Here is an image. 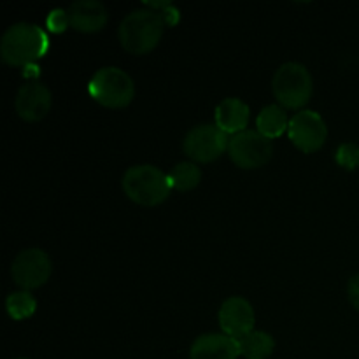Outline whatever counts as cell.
I'll return each mask as SVG.
<instances>
[{
    "label": "cell",
    "mask_w": 359,
    "mask_h": 359,
    "mask_svg": "<svg viewBox=\"0 0 359 359\" xmlns=\"http://www.w3.org/2000/svg\"><path fill=\"white\" fill-rule=\"evenodd\" d=\"M165 21L158 11L142 7L123 18L118 37L123 49L130 55L142 56L153 51L163 37Z\"/></svg>",
    "instance_id": "obj_1"
},
{
    "label": "cell",
    "mask_w": 359,
    "mask_h": 359,
    "mask_svg": "<svg viewBox=\"0 0 359 359\" xmlns=\"http://www.w3.org/2000/svg\"><path fill=\"white\" fill-rule=\"evenodd\" d=\"M49 39L39 25L16 23L7 28L0 41V56L11 67H27L48 53Z\"/></svg>",
    "instance_id": "obj_2"
},
{
    "label": "cell",
    "mask_w": 359,
    "mask_h": 359,
    "mask_svg": "<svg viewBox=\"0 0 359 359\" xmlns=\"http://www.w3.org/2000/svg\"><path fill=\"white\" fill-rule=\"evenodd\" d=\"M123 191L132 202L144 207H154L163 203L170 195L168 174L154 165H135L123 175Z\"/></svg>",
    "instance_id": "obj_3"
},
{
    "label": "cell",
    "mask_w": 359,
    "mask_h": 359,
    "mask_svg": "<svg viewBox=\"0 0 359 359\" xmlns=\"http://www.w3.org/2000/svg\"><path fill=\"white\" fill-rule=\"evenodd\" d=\"M88 91L104 107L123 109L135 97V84L119 67H102L90 79Z\"/></svg>",
    "instance_id": "obj_4"
},
{
    "label": "cell",
    "mask_w": 359,
    "mask_h": 359,
    "mask_svg": "<svg viewBox=\"0 0 359 359\" xmlns=\"http://www.w3.org/2000/svg\"><path fill=\"white\" fill-rule=\"evenodd\" d=\"M272 90L279 104L286 109H300L312 97V76L307 67L287 62L277 69L272 79Z\"/></svg>",
    "instance_id": "obj_5"
},
{
    "label": "cell",
    "mask_w": 359,
    "mask_h": 359,
    "mask_svg": "<svg viewBox=\"0 0 359 359\" xmlns=\"http://www.w3.org/2000/svg\"><path fill=\"white\" fill-rule=\"evenodd\" d=\"M228 154L238 168L252 170L269 163L273 154V146L272 140L262 135L258 130H244L230 137Z\"/></svg>",
    "instance_id": "obj_6"
},
{
    "label": "cell",
    "mask_w": 359,
    "mask_h": 359,
    "mask_svg": "<svg viewBox=\"0 0 359 359\" xmlns=\"http://www.w3.org/2000/svg\"><path fill=\"white\" fill-rule=\"evenodd\" d=\"M230 137L216 125H198L186 133L182 149L196 163H210L228 151Z\"/></svg>",
    "instance_id": "obj_7"
},
{
    "label": "cell",
    "mask_w": 359,
    "mask_h": 359,
    "mask_svg": "<svg viewBox=\"0 0 359 359\" xmlns=\"http://www.w3.org/2000/svg\"><path fill=\"white\" fill-rule=\"evenodd\" d=\"M51 258L42 249H25L14 258L11 276L23 291L44 286L51 277Z\"/></svg>",
    "instance_id": "obj_8"
},
{
    "label": "cell",
    "mask_w": 359,
    "mask_h": 359,
    "mask_svg": "<svg viewBox=\"0 0 359 359\" xmlns=\"http://www.w3.org/2000/svg\"><path fill=\"white\" fill-rule=\"evenodd\" d=\"M287 135H290V140L294 144V147L311 154L321 149L323 144L326 142L328 128H326L325 119L318 112L304 109L290 119Z\"/></svg>",
    "instance_id": "obj_9"
},
{
    "label": "cell",
    "mask_w": 359,
    "mask_h": 359,
    "mask_svg": "<svg viewBox=\"0 0 359 359\" xmlns=\"http://www.w3.org/2000/svg\"><path fill=\"white\" fill-rule=\"evenodd\" d=\"M252 305L242 297H231L223 302L219 309V326L224 335L241 340L255 330Z\"/></svg>",
    "instance_id": "obj_10"
},
{
    "label": "cell",
    "mask_w": 359,
    "mask_h": 359,
    "mask_svg": "<svg viewBox=\"0 0 359 359\" xmlns=\"http://www.w3.org/2000/svg\"><path fill=\"white\" fill-rule=\"evenodd\" d=\"M14 109L25 121H41L51 109V91L42 83H28L18 90Z\"/></svg>",
    "instance_id": "obj_11"
},
{
    "label": "cell",
    "mask_w": 359,
    "mask_h": 359,
    "mask_svg": "<svg viewBox=\"0 0 359 359\" xmlns=\"http://www.w3.org/2000/svg\"><path fill=\"white\" fill-rule=\"evenodd\" d=\"M241 356L238 342L224 333H205L193 342L191 359H237Z\"/></svg>",
    "instance_id": "obj_12"
},
{
    "label": "cell",
    "mask_w": 359,
    "mask_h": 359,
    "mask_svg": "<svg viewBox=\"0 0 359 359\" xmlns=\"http://www.w3.org/2000/svg\"><path fill=\"white\" fill-rule=\"evenodd\" d=\"M70 27L83 34L100 32L107 25V9L98 0H77L69 7Z\"/></svg>",
    "instance_id": "obj_13"
},
{
    "label": "cell",
    "mask_w": 359,
    "mask_h": 359,
    "mask_svg": "<svg viewBox=\"0 0 359 359\" xmlns=\"http://www.w3.org/2000/svg\"><path fill=\"white\" fill-rule=\"evenodd\" d=\"M216 126L226 135H237L249 125V105L241 98H224L214 112Z\"/></svg>",
    "instance_id": "obj_14"
},
{
    "label": "cell",
    "mask_w": 359,
    "mask_h": 359,
    "mask_svg": "<svg viewBox=\"0 0 359 359\" xmlns=\"http://www.w3.org/2000/svg\"><path fill=\"white\" fill-rule=\"evenodd\" d=\"M256 126H258V132L262 135L272 140L286 132L287 126H290V119H287L284 107H280V105H266L256 118Z\"/></svg>",
    "instance_id": "obj_15"
},
{
    "label": "cell",
    "mask_w": 359,
    "mask_h": 359,
    "mask_svg": "<svg viewBox=\"0 0 359 359\" xmlns=\"http://www.w3.org/2000/svg\"><path fill=\"white\" fill-rule=\"evenodd\" d=\"M238 342V351L241 356L245 359H266L272 356L273 349H276V342H273L272 335L265 332H258L252 330L245 337H242Z\"/></svg>",
    "instance_id": "obj_16"
},
{
    "label": "cell",
    "mask_w": 359,
    "mask_h": 359,
    "mask_svg": "<svg viewBox=\"0 0 359 359\" xmlns=\"http://www.w3.org/2000/svg\"><path fill=\"white\" fill-rule=\"evenodd\" d=\"M200 179H202V172L193 161H182L168 172V181H170L172 189H177V191L195 189L200 184Z\"/></svg>",
    "instance_id": "obj_17"
},
{
    "label": "cell",
    "mask_w": 359,
    "mask_h": 359,
    "mask_svg": "<svg viewBox=\"0 0 359 359\" xmlns=\"http://www.w3.org/2000/svg\"><path fill=\"white\" fill-rule=\"evenodd\" d=\"M6 309L11 319L23 321V319L34 316L35 309H37V302L32 297L30 291H14L7 297Z\"/></svg>",
    "instance_id": "obj_18"
},
{
    "label": "cell",
    "mask_w": 359,
    "mask_h": 359,
    "mask_svg": "<svg viewBox=\"0 0 359 359\" xmlns=\"http://www.w3.org/2000/svg\"><path fill=\"white\" fill-rule=\"evenodd\" d=\"M337 163L346 170H354L359 167V146L346 142L337 151Z\"/></svg>",
    "instance_id": "obj_19"
},
{
    "label": "cell",
    "mask_w": 359,
    "mask_h": 359,
    "mask_svg": "<svg viewBox=\"0 0 359 359\" xmlns=\"http://www.w3.org/2000/svg\"><path fill=\"white\" fill-rule=\"evenodd\" d=\"M70 25L69 11L65 9H55L49 13L48 16V28L51 32H56V34H62V32L67 30V27Z\"/></svg>",
    "instance_id": "obj_20"
},
{
    "label": "cell",
    "mask_w": 359,
    "mask_h": 359,
    "mask_svg": "<svg viewBox=\"0 0 359 359\" xmlns=\"http://www.w3.org/2000/svg\"><path fill=\"white\" fill-rule=\"evenodd\" d=\"M347 294H349V302L353 304V307L356 309V311H359V273L349 280Z\"/></svg>",
    "instance_id": "obj_21"
},
{
    "label": "cell",
    "mask_w": 359,
    "mask_h": 359,
    "mask_svg": "<svg viewBox=\"0 0 359 359\" xmlns=\"http://www.w3.org/2000/svg\"><path fill=\"white\" fill-rule=\"evenodd\" d=\"M16 359H27V358H16Z\"/></svg>",
    "instance_id": "obj_22"
}]
</instances>
